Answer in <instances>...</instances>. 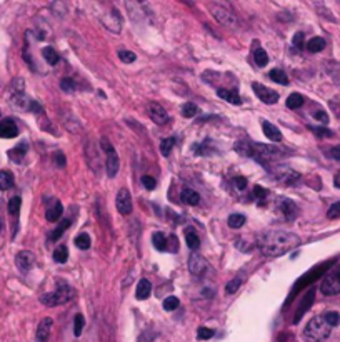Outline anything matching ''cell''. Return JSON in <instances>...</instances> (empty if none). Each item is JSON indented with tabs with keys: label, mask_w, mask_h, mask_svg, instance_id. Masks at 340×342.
<instances>
[{
	"label": "cell",
	"mask_w": 340,
	"mask_h": 342,
	"mask_svg": "<svg viewBox=\"0 0 340 342\" xmlns=\"http://www.w3.org/2000/svg\"><path fill=\"white\" fill-rule=\"evenodd\" d=\"M327 217L329 219H339L340 217V201L335 202L334 206H330L329 212H327Z\"/></svg>",
	"instance_id": "obj_46"
},
{
	"label": "cell",
	"mask_w": 340,
	"mask_h": 342,
	"mask_svg": "<svg viewBox=\"0 0 340 342\" xmlns=\"http://www.w3.org/2000/svg\"><path fill=\"white\" fill-rule=\"evenodd\" d=\"M255 242L262 254L279 257L295 249L300 244V237L289 230H267L258 235Z\"/></svg>",
	"instance_id": "obj_1"
},
{
	"label": "cell",
	"mask_w": 340,
	"mask_h": 342,
	"mask_svg": "<svg viewBox=\"0 0 340 342\" xmlns=\"http://www.w3.org/2000/svg\"><path fill=\"white\" fill-rule=\"evenodd\" d=\"M69 227H70V221L65 219V221L62 222V224H60L59 227H57V229L50 234V242H57V240H59L60 237H62V234H64V232H65L67 229H69Z\"/></svg>",
	"instance_id": "obj_30"
},
{
	"label": "cell",
	"mask_w": 340,
	"mask_h": 342,
	"mask_svg": "<svg viewBox=\"0 0 340 342\" xmlns=\"http://www.w3.org/2000/svg\"><path fill=\"white\" fill-rule=\"evenodd\" d=\"M100 145H102V150L105 152V170H107V175L110 179L115 177L117 172H118V155L115 149H113V145L110 144L107 137H102L100 139Z\"/></svg>",
	"instance_id": "obj_5"
},
{
	"label": "cell",
	"mask_w": 340,
	"mask_h": 342,
	"mask_svg": "<svg viewBox=\"0 0 340 342\" xmlns=\"http://www.w3.org/2000/svg\"><path fill=\"white\" fill-rule=\"evenodd\" d=\"M60 89L64 90V92H67V94H72L75 90V82L72 79H69V77L62 79L60 80Z\"/></svg>",
	"instance_id": "obj_43"
},
{
	"label": "cell",
	"mask_w": 340,
	"mask_h": 342,
	"mask_svg": "<svg viewBox=\"0 0 340 342\" xmlns=\"http://www.w3.org/2000/svg\"><path fill=\"white\" fill-rule=\"evenodd\" d=\"M180 199L187 204V206H197V204L200 202V196L194 191V189H190V187L182 189Z\"/></svg>",
	"instance_id": "obj_20"
},
{
	"label": "cell",
	"mask_w": 340,
	"mask_h": 342,
	"mask_svg": "<svg viewBox=\"0 0 340 342\" xmlns=\"http://www.w3.org/2000/svg\"><path fill=\"white\" fill-rule=\"evenodd\" d=\"M52 326H54V321L50 317H45V319L40 321L39 327H37V342H47L50 336Z\"/></svg>",
	"instance_id": "obj_15"
},
{
	"label": "cell",
	"mask_w": 340,
	"mask_h": 342,
	"mask_svg": "<svg viewBox=\"0 0 340 342\" xmlns=\"http://www.w3.org/2000/svg\"><path fill=\"white\" fill-rule=\"evenodd\" d=\"M84 326H85L84 316L82 314H77V316H75V319H74V336L75 337H79L80 334H82Z\"/></svg>",
	"instance_id": "obj_38"
},
{
	"label": "cell",
	"mask_w": 340,
	"mask_h": 342,
	"mask_svg": "<svg viewBox=\"0 0 340 342\" xmlns=\"http://www.w3.org/2000/svg\"><path fill=\"white\" fill-rule=\"evenodd\" d=\"M302 104H304V97L297 92L290 94L289 99H287V107L289 109H299V107H302Z\"/></svg>",
	"instance_id": "obj_32"
},
{
	"label": "cell",
	"mask_w": 340,
	"mask_h": 342,
	"mask_svg": "<svg viewBox=\"0 0 340 342\" xmlns=\"http://www.w3.org/2000/svg\"><path fill=\"white\" fill-rule=\"evenodd\" d=\"M152 239H154L155 249H159V250H167V239H165V235L162 234V232H155V234L152 235Z\"/></svg>",
	"instance_id": "obj_36"
},
{
	"label": "cell",
	"mask_w": 340,
	"mask_h": 342,
	"mask_svg": "<svg viewBox=\"0 0 340 342\" xmlns=\"http://www.w3.org/2000/svg\"><path fill=\"white\" fill-rule=\"evenodd\" d=\"M174 145H175V139L174 137H169V139H164L162 140V144H160V152H162V155H170V152L172 149H174Z\"/></svg>",
	"instance_id": "obj_37"
},
{
	"label": "cell",
	"mask_w": 340,
	"mask_h": 342,
	"mask_svg": "<svg viewBox=\"0 0 340 342\" xmlns=\"http://www.w3.org/2000/svg\"><path fill=\"white\" fill-rule=\"evenodd\" d=\"M252 89H253V92H255V96L260 99L263 104H275L277 101H279V94H277L275 90L265 87V85L253 82Z\"/></svg>",
	"instance_id": "obj_9"
},
{
	"label": "cell",
	"mask_w": 340,
	"mask_h": 342,
	"mask_svg": "<svg viewBox=\"0 0 340 342\" xmlns=\"http://www.w3.org/2000/svg\"><path fill=\"white\" fill-rule=\"evenodd\" d=\"M185 242H187V245H189L192 250L199 249V245H200V240H199L197 234H195V232H192V230H187V234H185Z\"/></svg>",
	"instance_id": "obj_34"
},
{
	"label": "cell",
	"mask_w": 340,
	"mask_h": 342,
	"mask_svg": "<svg viewBox=\"0 0 340 342\" xmlns=\"http://www.w3.org/2000/svg\"><path fill=\"white\" fill-rule=\"evenodd\" d=\"M324 319H325V322H327V324H329L330 327H335V326L340 324V314H339V312H335V311L325 312V314H324Z\"/></svg>",
	"instance_id": "obj_35"
},
{
	"label": "cell",
	"mask_w": 340,
	"mask_h": 342,
	"mask_svg": "<svg viewBox=\"0 0 340 342\" xmlns=\"http://www.w3.org/2000/svg\"><path fill=\"white\" fill-rule=\"evenodd\" d=\"M209 8H210V13H212L214 18L220 23V25H224V27H235L237 25V18L227 5L212 2L209 5Z\"/></svg>",
	"instance_id": "obj_7"
},
{
	"label": "cell",
	"mask_w": 340,
	"mask_h": 342,
	"mask_svg": "<svg viewBox=\"0 0 340 342\" xmlns=\"http://www.w3.org/2000/svg\"><path fill=\"white\" fill-rule=\"evenodd\" d=\"M233 185H235L238 191H243V189L247 187V179L245 177H240V175H237V177L233 179Z\"/></svg>",
	"instance_id": "obj_48"
},
{
	"label": "cell",
	"mask_w": 340,
	"mask_h": 342,
	"mask_svg": "<svg viewBox=\"0 0 340 342\" xmlns=\"http://www.w3.org/2000/svg\"><path fill=\"white\" fill-rule=\"evenodd\" d=\"M195 114H197V106L192 102H187L182 106V115L187 117V118H190V117H194Z\"/></svg>",
	"instance_id": "obj_40"
},
{
	"label": "cell",
	"mask_w": 340,
	"mask_h": 342,
	"mask_svg": "<svg viewBox=\"0 0 340 342\" xmlns=\"http://www.w3.org/2000/svg\"><path fill=\"white\" fill-rule=\"evenodd\" d=\"M272 174H274L277 180H280L284 184H294L300 179V174L289 167H277L275 170H272Z\"/></svg>",
	"instance_id": "obj_11"
},
{
	"label": "cell",
	"mask_w": 340,
	"mask_h": 342,
	"mask_svg": "<svg viewBox=\"0 0 340 342\" xmlns=\"http://www.w3.org/2000/svg\"><path fill=\"white\" fill-rule=\"evenodd\" d=\"M253 60H255V64L258 67H265V65L269 64V55H267V52L263 49H257L253 52Z\"/></svg>",
	"instance_id": "obj_29"
},
{
	"label": "cell",
	"mask_w": 340,
	"mask_h": 342,
	"mask_svg": "<svg viewBox=\"0 0 340 342\" xmlns=\"http://www.w3.org/2000/svg\"><path fill=\"white\" fill-rule=\"evenodd\" d=\"M15 264L20 272H28L35 265V255L30 250H20L15 257Z\"/></svg>",
	"instance_id": "obj_10"
},
{
	"label": "cell",
	"mask_w": 340,
	"mask_h": 342,
	"mask_svg": "<svg viewBox=\"0 0 340 342\" xmlns=\"http://www.w3.org/2000/svg\"><path fill=\"white\" fill-rule=\"evenodd\" d=\"M25 152H27V144H18L15 149H12L8 152V157L13 159L15 162H20L23 159V155H25Z\"/></svg>",
	"instance_id": "obj_27"
},
{
	"label": "cell",
	"mask_w": 340,
	"mask_h": 342,
	"mask_svg": "<svg viewBox=\"0 0 340 342\" xmlns=\"http://www.w3.org/2000/svg\"><path fill=\"white\" fill-rule=\"evenodd\" d=\"M314 297H315V296H314V291H309L307 294H305L304 301H302L300 307H299V311H297V314H295V317H294V324H299V322H300V319H302V317H304V314L309 311L310 306H312Z\"/></svg>",
	"instance_id": "obj_17"
},
{
	"label": "cell",
	"mask_w": 340,
	"mask_h": 342,
	"mask_svg": "<svg viewBox=\"0 0 340 342\" xmlns=\"http://www.w3.org/2000/svg\"><path fill=\"white\" fill-rule=\"evenodd\" d=\"M90 244H92V240H90V235L89 234H80V235H77L75 237V245L79 247V249H82V250H87L89 247H90Z\"/></svg>",
	"instance_id": "obj_33"
},
{
	"label": "cell",
	"mask_w": 340,
	"mask_h": 342,
	"mask_svg": "<svg viewBox=\"0 0 340 342\" xmlns=\"http://www.w3.org/2000/svg\"><path fill=\"white\" fill-rule=\"evenodd\" d=\"M325 49V40L322 37H314V39H310L307 42V50L312 52V54H317V52L324 50Z\"/></svg>",
	"instance_id": "obj_24"
},
{
	"label": "cell",
	"mask_w": 340,
	"mask_h": 342,
	"mask_svg": "<svg viewBox=\"0 0 340 342\" xmlns=\"http://www.w3.org/2000/svg\"><path fill=\"white\" fill-rule=\"evenodd\" d=\"M54 157H55V164L59 165V167H64V165H65V155L62 154V152H55Z\"/></svg>",
	"instance_id": "obj_54"
},
{
	"label": "cell",
	"mask_w": 340,
	"mask_h": 342,
	"mask_svg": "<svg viewBox=\"0 0 340 342\" xmlns=\"http://www.w3.org/2000/svg\"><path fill=\"white\" fill-rule=\"evenodd\" d=\"M228 227H232V229H238V227H242L245 224V216L243 214H230L228 216Z\"/></svg>",
	"instance_id": "obj_28"
},
{
	"label": "cell",
	"mask_w": 340,
	"mask_h": 342,
	"mask_svg": "<svg viewBox=\"0 0 340 342\" xmlns=\"http://www.w3.org/2000/svg\"><path fill=\"white\" fill-rule=\"evenodd\" d=\"M148 115L154 120L157 125H165L169 122V114L165 112V109L159 106V104H150L148 106Z\"/></svg>",
	"instance_id": "obj_13"
},
{
	"label": "cell",
	"mask_w": 340,
	"mask_h": 342,
	"mask_svg": "<svg viewBox=\"0 0 340 342\" xmlns=\"http://www.w3.org/2000/svg\"><path fill=\"white\" fill-rule=\"evenodd\" d=\"M329 157H332L334 160H340V145L330 147V150L327 152Z\"/></svg>",
	"instance_id": "obj_51"
},
{
	"label": "cell",
	"mask_w": 340,
	"mask_h": 342,
	"mask_svg": "<svg viewBox=\"0 0 340 342\" xmlns=\"http://www.w3.org/2000/svg\"><path fill=\"white\" fill-rule=\"evenodd\" d=\"M54 260H55V262H59V264H65L67 260H69V249H67L64 244L59 245L54 250Z\"/></svg>",
	"instance_id": "obj_25"
},
{
	"label": "cell",
	"mask_w": 340,
	"mask_h": 342,
	"mask_svg": "<svg viewBox=\"0 0 340 342\" xmlns=\"http://www.w3.org/2000/svg\"><path fill=\"white\" fill-rule=\"evenodd\" d=\"M262 129H263V134L267 135V139L274 140V142H280L282 140V132L277 125L274 123H270L269 120H262Z\"/></svg>",
	"instance_id": "obj_18"
},
{
	"label": "cell",
	"mask_w": 340,
	"mask_h": 342,
	"mask_svg": "<svg viewBox=\"0 0 340 342\" xmlns=\"http://www.w3.org/2000/svg\"><path fill=\"white\" fill-rule=\"evenodd\" d=\"M294 47H297V49L304 47V32H297L294 35Z\"/></svg>",
	"instance_id": "obj_50"
},
{
	"label": "cell",
	"mask_w": 340,
	"mask_h": 342,
	"mask_svg": "<svg viewBox=\"0 0 340 342\" xmlns=\"http://www.w3.org/2000/svg\"><path fill=\"white\" fill-rule=\"evenodd\" d=\"M235 150L240 155L252 157V159L258 160V162H263V160H274L287 154L285 150L279 149V147L255 144V142H247V140H242V142H238V144H235Z\"/></svg>",
	"instance_id": "obj_2"
},
{
	"label": "cell",
	"mask_w": 340,
	"mask_h": 342,
	"mask_svg": "<svg viewBox=\"0 0 340 342\" xmlns=\"http://www.w3.org/2000/svg\"><path fill=\"white\" fill-rule=\"evenodd\" d=\"M253 196H255L257 199H262V201H263V197L267 196V191L263 187H260V185H255V187H253Z\"/></svg>",
	"instance_id": "obj_52"
},
{
	"label": "cell",
	"mask_w": 340,
	"mask_h": 342,
	"mask_svg": "<svg viewBox=\"0 0 340 342\" xmlns=\"http://www.w3.org/2000/svg\"><path fill=\"white\" fill-rule=\"evenodd\" d=\"M18 135V129L15 125V122L12 118H3L0 122V137L2 139H13V137Z\"/></svg>",
	"instance_id": "obj_14"
},
{
	"label": "cell",
	"mask_w": 340,
	"mask_h": 342,
	"mask_svg": "<svg viewBox=\"0 0 340 342\" xmlns=\"http://www.w3.org/2000/svg\"><path fill=\"white\" fill-rule=\"evenodd\" d=\"M269 77H270L272 80H274V82L280 84V85H289V77H287L284 70H280V69H274V70H270Z\"/></svg>",
	"instance_id": "obj_26"
},
{
	"label": "cell",
	"mask_w": 340,
	"mask_h": 342,
	"mask_svg": "<svg viewBox=\"0 0 340 342\" xmlns=\"http://www.w3.org/2000/svg\"><path fill=\"white\" fill-rule=\"evenodd\" d=\"M62 212H64V207H62V204L59 201H55L54 202V207L47 211V216L45 217H47V221H49V222H55V221L60 219Z\"/></svg>",
	"instance_id": "obj_22"
},
{
	"label": "cell",
	"mask_w": 340,
	"mask_h": 342,
	"mask_svg": "<svg viewBox=\"0 0 340 342\" xmlns=\"http://www.w3.org/2000/svg\"><path fill=\"white\" fill-rule=\"evenodd\" d=\"M115 206H117V211L120 212L122 216H128V214L132 212V196H130V192H128V189L123 187L117 192Z\"/></svg>",
	"instance_id": "obj_8"
},
{
	"label": "cell",
	"mask_w": 340,
	"mask_h": 342,
	"mask_svg": "<svg viewBox=\"0 0 340 342\" xmlns=\"http://www.w3.org/2000/svg\"><path fill=\"white\" fill-rule=\"evenodd\" d=\"M280 212L284 214V217L287 221H292V219H295L297 214H299V207L295 206L294 201L284 199V201H280Z\"/></svg>",
	"instance_id": "obj_16"
},
{
	"label": "cell",
	"mask_w": 340,
	"mask_h": 342,
	"mask_svg": "<svg viewBox=\"0 0 340 342\" xmlns=\"http://www.w3.org/2000/svg\"><path fill=\"white\" fill-rule=\"evenodd\" d=\"M314 118H315V120H319V122H322V123H327L329 122V115L325 112H322V111L315 112L314 114Z\"/></svg>",
	"instance_id": "obj_53"
},
{
	"label": "cell",
	"mask_w": 340,
	"mask_h": 342,
	"mask_svg": "<svg viewBox=\"0 0 340 342\" xmlns=\"http://www.w3.org/2000/svg\"><path fill=\"white\" fill-rule=\"evenodd\" d=\"M207 260H205L200 254H192L189 259V270L192 275H197V277H200L205 270H207Z\"/></svg>",
	"instance_id": "obj_12"
},
{
	"label": "cell",
	"mask_w": 340,
	"mask_h": 342,
	"mask_svg": "<svg viewBox=\"0 0 340 342\" xmlns=\"http://www.w3.org/2000/svg\"><path fill=\"white\" fill-rule=\"evenodd\" d=\"M217 94H219L220 99H224V101H227V102H230V104H235V106H240V104H242V99H240V96H238L237 90L220 89Z\"/></svg>",
	"instance_id": "obj_21"
},
{
	"label": "cell",
	"mask_w": 340,
	"mask_h": 342,
	"mask_svg": "<svg viewBox=\"0 0 340 342\" xmlns=\"http://www.w3.org/2000/svg\"><path fill=\"white\" fill-rule=\"evenodd\" d=\"M13 185V175L8 170H0V191H7Z\"/></svg>",
	"instance_id": "obj_23"
},
{
	"label": "cell",
	"mask_w": 340,
	"mask_h": 342,
	"mask_svg": "<svg viewBox=\"0 0 340 342\" xmlns=\"http://www.w3.org/2000/svg\"><path fill=\"white\" fill-rule=\"evenodd\" d=\"M330 331H332V327L325 322L324 316H317L307 322L304 332H302V337L305 342H322L330 336Z\"/></svg>",
	"instance_id": "obj_3"
},
{
	"label": "cell",
	"mask_w": 340,
	"mask_h": 342,
	"mask_svg": "<svg viewBox=\"0 0 340 342\" xmlns=\"http://www.w3.org/2000/svg\"><path fill=\"white\" fill-rule=\"evenodd\" d=\"M310 130H314L315 135L319 137H332V132L327 129H322V127H310Z\"/></svg>",
	"instance_id": "obj_49"
},
{
	"label": "cell",
	"mask_w": 340,
	"mask_h": 342,
	"mask_svg": "<svg viewBox=\"0 0 340 342\" xmlns=\"http://www.w3.org/2000/svg\"><path fill=\"white\" fill-rule=\"evenodd\" d=\"M214 329H209V327H200L197 331V339L200 341H207V339H212L214 337Z\"/></svg>",
	"instance_id": "obj_44"
},
{
	"label": "cell",
	"mask_w": 340,
	"mask_h": 342,
	"mask_svg": "<svg viewBox=\"0 0 340 342\" xmlns=\"http://www.w3.org/2000/svg\"><path fill=\"white\" fill-rule=\"evenodd\" d=\"M240 286H242V279L235 277V279H232V281L227 282V286H225V292H227V294H235Z\"/></svg>",
	"instance_id": "obj_41"
},
{
	"label": "cell",
	"mask_w": 340,
	"mask_h": 342,
	"mask_svg": "<svg viewBox=\"0 0 340 342\" xmlns=\"http://www.w3.org/2000/svg\"><path fill=\"white\" fill-rule=\"evenodd\" d=\"M334 184H335V187H339V189H340V172L335 174V177H334Z\"/></svg>",
	"instance_id": "obj_55"
},
{
	"label": "cell",
	"mask_w": 340,
	"mask_h": 342,
	"mask_svg": "<svg viewBox=\"0 0 340 342\" xmlns=\"http://www.w3.org/2000/svg\"><path fill=\"white\" fill-rule=\"evenodd\" d=\"M320 292H322L324 296H337V294H340V264L335 265V267L322 279Z\"/></svg>",
	"instance_id": "obj_6"
},
{
	"label": "cell",
	"mask_w": 340,
	"mask_h": 342,
	"mask_svg": "<svg viewBox=\"0 0 340 342\" xmlns=\"http://www.w3.org/2000/svg\"><path fill=\"white\" fill-rule=\"evenodd\" d=\"M180 306V301L177 299L175 296H170V297H167L165 301H164V309L167 312H172V311H175L177 307Z\"/></svg>",
	"instance_id": "obj_42"
},
{
	"label": "cell",
	"mask_w": 340,
	"mask_h": 342,
	"mask_svg": "<svg viewBox=\"0 0 340 342\" xmlns=\"http://www.w3.org/2000/svg\"><path fill=\"white\" fill-rule=\"evenodd\" d=\"M75 297V291L74 287H70L65 281H57V289L54 292L44 294L42 296V304L47 307H54V306H60V304H67L69 301Z\"/></svg>",
	"instance_id": "obj_4"
},
{
	"label": "cell",
	"mask_w": 340,
	"mask_h": 342,
	"mask_svg": "<svg viewBox=\"0 0 340 342\" xmlns=\"http://www.w3.org/2000/svg\"><path fill=\"white\" fill-rule=\"evenodd\" d=\"M142 184H143V187L148 189V191H154V189H155V179L150 177V175H143Z\"/></svg>",
	"instance_id": "obj_47"
},
{
	"label": "cell",
	"mask_w": 340,
	"mask_h": 342,
	"mask_svg": "<svg viewBox=\"0 0 340 342\" xmlns=\"http://www.w3.org/2000/svg\"><path fill=\"white\" fill-rule=\"evenodd\" d=\"M118 59H120L122 62H125V64H130V62L135 60L137 57L130 50H120V52H118Z\"/></svg>",
	"instance_id": "obj_45"
},
{
	"label": "cell",
	"mask_w": 340,
	"mask_h": 342,
	"mask_svg": "<svg viewBox=\"0 0 340 342\" xmlns=\"http://www.w3.org/2000/svg\"><path fill=\"white\" fill-rule=\"evenodd\" d=\"M150 292H152V284H150V281H147V279H142V281L137 284L135 297L138 299V301H145V299L150 297Z\"/></svg>",
	"instance_id": "obj_19"
},
{
	"label": "cell",
	"mask_w": 340,
	"mask_h": 342,
	"mask_svg": "<svg viewBox=\"0 0 340 342\" xmlns=\"http://www.w3.org/2000/svg\"><path fill=\"white\" fill-rule=\"evenodd\" d=\"M20 206H22V199L20 197L10 199V201H8V214H12V216H18Z\"/></svg>",
	"instance_id": "obj_39"
},
{
	"label": "cell",
	"mask_w": 340,
	"mask_h": 342,
	"mask_svg": "<svg viewBox=\"0 0 340 342\" xmlns=\"http://www.w3.org/2000/svg\"><path fill=\"white\" fill-rule=\"evenodd\" d=\"M42 55H44V59L49 62L50 65H55L57 62H59V54H57L52 47H45V49L42 50Z\"/></svg>",
	"instance_id": "obj_31"
}]
</instances>
